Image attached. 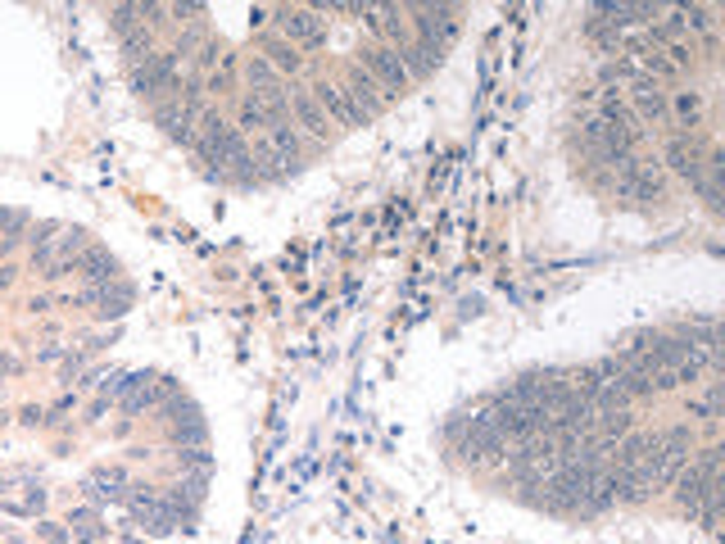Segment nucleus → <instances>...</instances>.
I'll return each mask as SVG.
<instances>
[{
    "label": "nucleus",
    "mask_w": 725,
    "mask_h": 544,
    "mask_svg": "<svg viewBox=\"0 0 725 544\" xmlns=\"http://www.w3.org/2000/svg\"><path fill=\"white\" fill-rule=\"evenodd\" d=\"M417 14V32H422V46L426 50H449L454 41H458V9L454 5H422V9H413Z\"/></svg>",
    "instance_id": "obj_1"
},
{
    "label": "nucleus",
    "mask_w": 725,
    "mask_h": 544,
    "mask_svg": "<svg viewBox=\"0 0 725 544\" xmlns=\"http://www.w3.org/2000/svg\"><path fill=\"white\" fill-rule=\"evenodd\" d=\"M277 23L290 41H304V46H318L327 37V18H318V9H277Z\"/></svg>",
    "instance_id": "obj_2"
},
{
    "label": "nucleus",
    "mask_w": 725,
    "mask_h": 544,
    "mask_svg": "<svg viewBox=\"0 0 725 544\" xmlns=\"http://www.w3.org/2000/svg\"><path fill=\"white\" fill-rule=\"evenodd\" d=\"M367 55V64H372V73L381 78V87H390V91H399L404 82H408V68H404V59L390 50V46H372V50H362Z\"/></svg>",
    "instance_id": "obj_3"
},
{
    "label": "nucleus",
    "mask_w": 725,
    "mask_h": 544,
    "mask_svg": "<svg viewBox=\"0 0 725 544\" xmlns=\"http://www.w3.org/2000/svg\"><path fill=\"white\" fill-rule=\"evenodd\" d=\"M345 96H350V105L359 110L362 123H367V119L381 110V87H376V78H372V73H362V68H354V73H350V87H345Z\"/></svg>",
    "instance_id": "obj_4"
},
{
    "label": "nucleus",
    "mask_w": 725,
    "mask_h": 544,
    "mask_svg": "<svg viewBox=\"0 0 725 544\" xmlns=\"http://www.w3.org/2000/svg\"><path fill=\"white\" fill-rule=\"evenodd\" d=\"M313 100H318L322 110H331V114H336L341 123H345V128H362L359 110L350 105V96H345L341 87H331V82H318V87H313Z\"/></svg>",
    "instance_id": "obj_5"
},
{
    "label": "nucleus",
    "mask_w": 725,
    "mask_h": 544,
    "mask_svg": "<svg viewBox=\"0 0 725 544\" xmlns=\"http://www.w3.org/2000/svg\"><path fill=\"white\" fill-rule=\"evenodd\" d=\"M616 195H625V200H644V204H657V200H662V182H657V173H653V168H639L635 177H621V182H616Z\"/></svg>",
    "instance_id": "obj_6"
},
{
    "label": "nucleus",
    "mask_w": 725,
    "mask_h": 544,
    "mask_svg": "<svg viewBox=\"0 0 725 544\" xmlns=\"http://www.w3.org/2000/svg\"><path fill=\"white\" fill-rule=\"evenodd\" d=\"M78 272L91 277V281H119V259L110 250H100V246H87L78 255Z\"/></svg>",
    "instance_id": "obj_7"
},
{
    "label": "nucleus",
    "mask_w": 725,
    "mask_h": 544,
    "mask_svg": "<svg viewBox=\"0 0 725 544\" xmlns=\"http://www.w3.org/2000/svg\"><path fill=\"white\" fill-rule=\"evenodd\" d=\"M399 59H404L408 78H426V73L440 68V50H426L422 41H404V46H399Z\"/></svg>",
    "instance_id": "obj_8"
},
{
    "label": "nucleus",
    "mask_w": 725,
    "mask_h": 544,
    "mask_svg": "<svg viewBox=\"0 0 725 544\" xmlns=\"http://www.w3.org/2000/svg\"><path fill=\"white\" fill-rule=\"evenodd\" d=\"M667 163H671L676 173H685L689 182H699V177H703V163H699V145H694V141H685V136H676V141L667 145Z\"/></svg>",
    "instance_id": "obj_9"
},
{
    "label": "nucleus",
    "mask_w": 725,
    "mask_h": 544,
    "mask_svg": "<svg viewBox=\"0 0 725 544\" xmlns=\"http://www.w3.org/2000/svg\"><path fill=\"white\" fill-rule=\"evenodd\" d=\"M290 114L299 119V128H309L313 136H327V114H322V105H318L309 91H295V96H290Z\"/></svg>",
    "instance_id": "obj_10"
},
{
    "label": "nucleus",
    "mask_w": 725,
    "mask_h": 544,
    "mask_svg": "<svg viewBox=\"0 0 725 544\" xmlns=\"http://www.w3.org/2000/svg\"><path fill=\"white\" fill-rule=\"evenodd\" d=\"M594 9L607 14V23H612V27H625V23H639V18H648V14H653V5H639V0H599Z\"/></svg>",
    "instance_id": "obj_11"
},
{
    "label": "nucleus",
    "mask_w": 725,
    "mask_h": 544,
    "mask_svg": "<svg viewBox=\"0 0 725 544\" xmlns=\"http://www.w3.org/2000/svg\"><path fill=\"white\" fill-rule=\"evenodd\" d=\"M163 413H168V426H173V431H177V426H200V422H205L200 404L186 400V395H173V400L163 404Z\"/></svg>",
    "instance_id": "obj_12"
},
{
    "label": "nucleus",
    "mask_w": 725,
    "mask_h": 544,
    "mask_svg": "<svg viewBox=\"0 0 725 544\" xmlns=\"http://www.w3.org/2000/svg\"><path fill=\"white\" fill-rule=\"evenodd\" d=\"M630 91H635V100H639V110H644V114H653V119H662V114H667V100H662V91H657L648 78H639Z\"/></svg>",
    "instance_id": "obj_13"
},
{
    "label": "nucleus",
    "mask_w": 725,
    "mask_h": 544,
    "mask_svg": "<svg viewBox=\"0 0 725 544\" xmlns=\"http://www.w3.org/2000/svg\"><path fill=\"white\" fill-rule=\"evenodd\" d=\"M73 536H78V540H110V531L100 527V518H96L91 508H78V513H73Z\"/></svg>",
    "instance_id": "obj_14"
},
{
    "label": "nucleus",
    "mask_w": 725,
    "mask_h": 544,
    "mask_svg": "<svg viewBox=\"0 0 725 544\" xmlns=\"http://www.w3.org/2000/svg\"><path fill=\"white\" fill-rule=\"evenodd\" d=\"M268 141H272V150H277L281 159H290V163L299 159V136L290 132L286 123H272V128H268Z\"/></svg>",
    "instance_id": "obj_15"
},
{
    "label": "nucleus",
    "mask_w": 725,
    "mask_h": 544,
    "mask_svg": "<svg viewBox=\"0 0 725 544\" xmlns=\"http://www.w3.org/2000/svg\"><path fill=\"white\" fill-rule=\"evenodd\" d=\"M254 163H263L268 177H281V173L290 168V159H281V154L272 150V141H258V145H254Z\"/></svg>",
    "instance_id": "obj_16"
},
{
    "label": "nucleus",
    "mask_w": 725,
    "mask_h": 544,
    "mask_svg": "<svg viewBox=\"0 0 725 544\" xmlns=\"http://www.w3.org/2000/svg\"><path fill=\"white\" fill-rule=\"evenodd\" d=\"M263 55H272V64L281 68V73H299V55L286 46V41H268V50Z\"/></svg>",
    "instance_id": "obj_17"
},
{
    "label": "nucleus",
    "mask_w": 725,
    "mask_h": 544,
    "mask_svg": "<svg viewBox=\"0 0 725 544\" xmlns=\"http://www.w3.org/2000/svg\"><path fill=\"white\" fill-rule=\"evenodd\" d=\"M205 435H209V422H200V426H177V431H173V440H177V449H191V445H205Z\"/></svg>",
    "instance_id": "obj_18"
},
{
    "label": "nucleus",
    "mask_w": 725,
    "mask_h": 544,
    "mask_svg": "<svg viewBox=\"0 0 725 544\" xmlns=\"http://www.w3.org/2000/svg\"><path fill=\"white\" fill-rule=\"evenodd\" d=\"M23 223H27V214H23V209H9V214H5V246H18Z\"/></svg>",
    "instance_id": "obj_19"
},
{
    "label": "nucleus",
    "mask_w": 725,
    "mask_h": 544,
    "mask_svg": "<svg viewBox=\"0 0 725 544\" xmlns=\"http://www.w3.org/2000/svg\"><path fill=\"white\" fill-rule=\"evenodd\" d=\"M168 14L191 23V18H200V14H205V5H195V0H186V5H182V0H177V5H168Z\"/></svg>",
    "instance_id": "obj_20"
},
{
    "label": "nucleus",
    "mask_w": 725,
    "mask_h": 544,
    "mask_svg": "<svg viewBox=\"0 0 725 544\" xmlns=\"http://www.w3.org/2000/svg\"><path fill=\"white\" fill-rule=\"evenodd\" d=\"M37 536H41V540H73V531H64V527H55V522H37Z\"/></svg>",
    "instance_id": "obj_21"
},
{
    "label": "nucleus",
    "mask_w": 725,
    "mask_h": 544,
    "mask_svg": "<svg viewBox=\"0 0 725 544\" xmlns=\"http://www.w3.org/2000/svg\"><path fill=\"white\" fill-rule=\"evenodd\" d=\"M680 114L694 119V114H699V96H680Z\"/></svg>",
    "instance_id": "obj_22"
}]
</instances>
